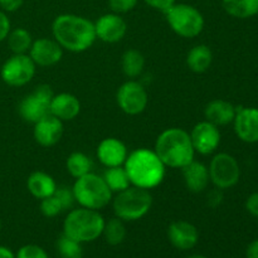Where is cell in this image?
<instances>
[{
  "instance_id": "1f68e13d",
  "label": "cell",
  "mask_w": 258,
  "mask_h": 258,
  "mask_svg": "<svg viewBox=\"0 0 258 258\" xmlns=\"http://www.w3.org/2000/svg\"><path fill=\"white\" fill-rule=\"evenodd\" d=\"M15 258H49L43 247L38 244H24L18 249Z\"/></svg>"
},
{
  "instance_id": "30bf717a",
  "label": "cell",
  "mask_w": 258,
  "mask_h": 258,
  "mask_svg": "<svg viewBox=\"0 0 258 258\" xmlns=\"http://www.w3.org/2000/svg\"><path fill=\"white\" fill-rule=\"evenodd\" d=\"M37 66L29 54H13L2 66L0 77L10 87H23L35 76Z\"/></svg>"
},
{
  "instance_id": "9c48e42d",
  "label": "cell",
  "mask_w": 258,
  "mask_h": 258,
  "mask_svg": "<svg viewBox=\"0 0 258 258\" xmlns=\"http://www.w3.org/2000/svg\"><path fill=\"white\" fill-rule=\"evenodd\" d=\"M52 88L48 85H39L19 102L18 111L20 117L29 123H35L49 113L50 101L53 97Z\"/></svg>"
},
{
  "instance_id": "60d3db41",
  "label": "cell",
  "mask_w": 258,
  "mask_h": 258,
  "mask_svg": "<svg viewBox=\"0 0 258 258\" xmlns=\"http://www.w3.org/2000/svg\"><path fill=\"white\" fill-rule=\"evenodd\" d=\"M0 258H15V253L5 246H0Z\"/></svg>"
},
{
  "instance_id": "2e32d148",
  "label": "cell",
  "mask_w": 258,
  "mask_h": 258,
  "mask_svg": "<svg viewBox=\"0 0 258 258\" xmlns=\"http://www.w3.org/2000/svg\"><path fill=\"white\" fill-rule=\"evenodd\" d=\"M33 125V138L43 148H52L62 139L63 122L50 113Z\"/></svg>"
},
{
  "instance_id": "3957f363",
  "label": "cell",
  "mask_w": 258,
  "mask_h": 258,
  "mask_svg": "<svg viewBox=\"0 0 258 258\" xmlns=\"http://www.w3.org/2000/svg\"><path fill=\"white\" fill-rule=\"evenodd\" d=\"M166 168L183 169L194 160L196 150L191 144L190 135L180 127H170L158 136L154 146Z\"/></svg>"
},
{
  "instance_id": "cb8c5ba5",
  "label": "cell",
  "mask_w": 258,
  "mask_h": 258,
  "mask_svg": "<svg viewBox=\"0 0 258 258\" xmlns=\"http://www.w3.org/2000/svg\"><path fill=\"white\" fill-rule=\"evenodd\" d=\"M222 7L237 19H248L258 14V0H222Z\"/></svg>"
},
{
  "instance_id": "d4e9b609",
  "label": "cell",
  "mask_w": 258,
  "mask_h": 258,
  "mask_svg": "<svg viewBox=\"0 0 258 258\" xmlns=\"http://www.w3.org/2000/svg\"><path fill=\"white\" fill-rule=\"evenodd\" d=\"M121 68L126 77L135 80L136 77L141 76L145 68V57L140 50L134 48L125 50L121 57Z\"/></svg>"
},
{
  "instance_id": "8fae6325",
  "label": "cell",
  "mask_w": 258,
  "mask_h": 258,
  "mask_svg": "<svg viewBox=\"0 0 258 258\" xmlns=\"http://www.w3.org/2000/svg\"><path fill=\"white\" fill-rule=\"evenodd\" d=\"M116 101L122 112L136 116L143 113L148 107L149 95L143 83L135 80H128L118 87Z\"/></svg>"
},
{
  "instance_id": "e0dca14e",
  "label": "cell",
  "mask_w": 258,
  "mask_h": 258,
  "mask_svg": "<svg viewBox=\"0 0 258 258\" xmlns=\"http://www.w3.org/2000/svg\"><path fill=\"white\" fill-rule=\"evenodd\" d=\"M169 242L180 251L194 248L199 241V231L193 223L188 221L171 222L168 227Z\"/></svg>"
},
{
  "instance_id": "83f0119b",
  "label": "cell",
  "mask_w": 258,
  "mask_h": 258,
  "mask_svg": "<svg viewBox=\"0 0 258 258\" xmlns=\"http://www.w3.org/2000/svg\"><path fill=\"white\" fill-rule=\"evenodd\" d=\"M102 178L113 194L120 193V191L125 190L128 186H131L130 179H128V175L123 166L106 168Z\"/></svg>"
},
{
  "instance_id": "4fadbf2b",
  "label": "cell",
  "mask_w": 258,
  "mask_h": 258,
  "mask_svg": "<svg viewBox=\"0 0 258 258\" xmlns=\"http://www.w3.org/2000/svg\"><path fill=\"white\" fill-rule=\"evenodd\" d=\"M96 38L105 43H118L125 38L127 33V23L116 13H107L95 22Z\"/></svg>"
},
{
  "instance_id": "b9f144b4",
  "label": "cell",
  "mask_w": 258,
  "mask_h": 258,
  "mask_svg": "<svg viewBox=\"0 0 258 258\" xmlns=\"http://www.w3.org/2000/svg\"><path fill=\"white\" fill-rule=\"evenodd\" d=\"M188 258H208V257L204 256V254H191V256H189Z\"/></svg>"
},
{
  "instance_id": "f35d334b",
  "label": "cell",
  "mask_w": 258,
  "mask_h": 258,
  "mask_svg": "<svg viewBox=\"0 0 258 258\" xmlns=\"http://www.w3.org/2000/svg\"><path fill=\"white\" fill-rule=\"evenodd\" d=\"M146 4L149 7L154 8L156 10H160V12H165L168 8H170L171 5L175 4L176 0H145Z\"/></svg>"
},
{
  "instance_id": "d6986e66",
  "label": "cell",
  "mask_w": 258,
  "mask_h": 258,
  "mask_svg": "<svg viewBox=\"0 0 258 258\" xmlns=\"http://www.w3.org/2000/svg\"><path fill=\"white\" fill-rule=\"evenodd\" d=\"M81 102L77 96L70 92H60L53 95L49 106V113L59 118L62 122L72 121L80 115Z\"/></svg>"
},
{
  "instance_id": "f546056e",
  "label": "cell",
  "mask_w": 258,
  "mask_h": 258,
  "mask_svg": "<svg viewBox=\"0 0 258 258\" xmlns=\"http://www.w3.org/2000/svg\"><path fill=\"white\" fill-rule=\"evenodd\" d=\"M57 252L60 258H83L82 243L75 241L66 234H60L57 239Z\"/></svg>"
},
{
  "instance_id": "9a60e30c",
  "label": "cell",
  "mask_w": 258,
  "mask_h": 258,
  "mask_svg": "<svg viewBox=\"0 0 258 258\" xmlns=\"http://www.w3.org/2000/svg\"><path fill=\"white\" fill-rule=\"evenodd\" d=\"M234 133L238 139L247 144L258 143V108L237 107L233 120Z\"/></svg>"
},
{
  "instance_id": "ba28073f",
  "label": "cell",
  "mask_w": 258,
  "mask_h": 258,
  "mask_svg": "<svg viewBox=\"0 0 258 258\" xmlns=\"http://www.w3.org/2000/svg\"><path fill=\"white\" fill-rule=\"evenodd\" d=\"M211 183L221 190L231 189L241 178V168L234 156L227 153H218L213 156L208 166Z\"/></svg>"
},
{
  "instance_id": "7c38bea8",
  "label": "cell",
  "mask_w": 258,
  "mask_h": 258,
  "mask_svg": "<svg viewBox=\"0 0 258 258\" xmlns=\"http://www.w3.org/2000/svg\"><path fill=\"white\" fill-rule=\"evenodd\" d=\"M196 154L212 155L221 144V131L218 126L204 120L196 123L189 133Z\"/></svg>"
},
{
  "instance_id": "e575fe53",
  "label": "cell",
  "mask_w": 258,
  "mask_h": 258,
  "mask_svg": "<svg viewBox=\"0 0 258 258\" xmlns=\"http://www.w3.org/2000/svg\"><path fill=\"white\" fill-rule=\"evenodd\" d=\"M10 30H12V24H10L9 17L7 13L0 9V42L7 39Z\"/></svg>"
},
{
  "instance_id": "d6a6232c",
  "label": "cell",
  "mask_w": 258,
  "mask_h": 258,
  "mask_svg": "<svg viewBox=\"0 0 258 258\" xmlns=\"http://www.w3.org/2000/svg\"><path fill=\"white\" fill-rule=\"evenodd\" d=\"M54 196L57 197V199L62 204L64 211L72 208L73 204L76 203L75 194H73L72 188H68V186H58L54 191Z\"/></svg>"
},
{
  "instance_id": "74e56055",
  "label": "cell",
  "mask_w": 258,
  "mask_h": 258,
  "mask_svg": "<svg viewBox=\"0 0 258 258\" xmlns=\"http://www.w3.org/2000/svg\"><path fill=\"white\" fill-rule=\"evenodd\" d=\"M246 209L251 216L258 218V191H254L247 198Z\"/></svg>"
},
{
  "instance_id": "7bdbcfd3",
  "label": "cell",
  "mask_w": 258,
  "mask_h": 258,
  "mask_svg": "<svg viewBox=\"0 0 258 258\" xmlns=\"http://www.w3.org/2000/svg\"><path fill=\"white\" fill-rule=\"evenodd\" d=\"M0 231H2V221H0Z\"/></svg>"
},
{
  "instance_id": "8992f818",
  "label": "cell",
  "mask_w": 258,
  "mask_h": 258,
  "mask_svg": "<svg viewBox=\"0 0 258 258\" xmlns=\"http://www.w3.org/2000/svg\"><path fill=\"white\" fill-rule=\"evenodd\" d=\"M76 203L80 207L100 211L112 202L113 193L98 174L88 173L76 179L72 186Z\"/></svg>"
},
{
  "instance_id": "4316f807",
  "label": "cell",
  "mask_w": 258,
  "mask_h": 258,
  "mask_svg": "<svg viewBox=\"0 0 258 258\" xmlns=\"http://www.w3.org/2000/svg\"><path fill=\"white\" fill-rule=\"evenodd\" d=\"M7 40L13 54H28L33 44L32 34L25 28H15L10 30Z\"/></svg>"
},
{
  "instance_id": "4dcf8cb0",
  "label": "cell",
  "mask_w": 258,
  "mask_h": 258,
  "mask_svg": "<svg viewBox=\"0 0 258 258\" xmlns=\"http://www.w3.org/2000/svg\"><path fill=\"white\" fill-rule=\"evenodd\" d=\"M40 212L47 218H54V217L59 216L62 212H64V209H63L62 204L59 203L57 197L53 194V196L40 201Z\"/></svg>"
},
{
  "instance_id": "484cf974",
  "label": "cell",
  "mask_w": 258,
  "mask_h": 258,
  "mask_svg": "<svg viewBox=\"0 0 258 258\" xmlns=\"http://www.w3.org/2000/svg\"><path fill=\"white\" fill-rule=\"evenodd\" d=\"M66 168H67V171L72 178L78 179L92 171L93 161L85 153L75 151V153L70 154V156L67 158Z\"/></svg>"
},
{
  "instance_id": "5b68a950",
  "label": "cell",
  "mask_w": 258,
  "mask_h": 258,
  "mask_svg": "<svg viewBox=\"0 0 258 258\" xmlns=\"http://www.w3.org/2000/svg\"><path fill=\"white\" fill-rule=\"evenodd\" d=\"M115 217L123 222H135L144 218L153 207V196L148 189L128 186L125 190L116 193L112 198Z\"/></svg>"
},
{
  "instance_id": "44dd1931",
  "label": "cell",
  "mask_w": 258,
  "mask_h": 258,
  "mask_svg": "<svg viewBox=\"0 0 258 258\" xmlns=\"http://www.w3.org/2000/svg\"><path fill=\"white\" fill-rule=\"evenodd\" d=\"M237 107L229 101L216 98L212 100L204 108L206 120L214 123L216 126H226L233 122L236 117Z\"/></svg>"
},
{
  "instance_id": "836d02e7",
  "label": "cell",
  "mask_w": 258,
  "mask_h": 258,
  "mask_svg": "<svg viewBox=\"0 0 258 258\" xmlns=\"http://www.w3.org/2000/svg\"><path fill=\"white\" fill-rule=\"evenodd\" d=\"M139 0H108V7L111 12L116 14H126L136 8Z\"/></svg>"
},
{
  "instance_id": "7a4b0ae2",
  "label": "cell",
  "mask_w": 258,
  "mask_h": 258,
  "mask_svg": "<svg viewBox=\"0 0 258 258\" xmlns=\"http://www.w3.org/2000/svg\"><path fill=\"white\" fill-rule=\"evenodd\" d=\"M123 168L131 185L148 190L160 185L166 175L165 164L155 151L146 148L136 149L128 153Z\"/></svg>"
},
{
  "instance_id": "5bb4252c",
  "label": "cell",
  "mask_w": 258,
  "mask_h": 258,
  "mask_svg": "<svg viewBox=\"0 0 258 258\" xmlns=\"http://www.w3.org/2000/svg\"><path fill=\"white\" fill-rule=\"evenodd\" d=\"M28 54L38 67H52L62 59L63 48L54 38L43 37L33 40Z\"/></svg>"
},
{
  "instance_id": "ac0fdd59",
  "label": "cell",
  "mask_w": 258,
  "mask_h": 258,
  "mask_svg": "<svg viewBox=\"0 0 258 258\" xmlns=\"http://www.w3.org/2000/svg\"><path fill=\"white\" fill-rule=\"evenodd\" d=\"M127 155V146L117 138L103 139L97 146V159L106 168L123 166Z\"/></svg>"
},
{
  "instance_id": "6da1fadb",
  "label": "cell",
  "mask_w": 258,
  "mask_h": 258,
  "mask_svg": "<svg viewBox=\"0 0 258 258\" xmlns=\"http://www.w3.org/2000/svg\"><path fill=\"white\" fill-rule=\"evenodd\" d=\"M53 38L63 49L82 53L96 42L95 23L77 14H60L52 23Z\"/></svg>"
},
{
  "instance_id": "ffe728a7",
  "label": "cell",
  "mask_w": 258,
  "mask_h": 258,
  "mask_svg": "<svg viewBox=\"0 0 258 258\" xmlns=\"http://www.w3.org/2000/svg\"><path fill=\"white\" fill-rule=\"evenodd\" d=\"M181 173H183L184 184L191 193H202L208 188L211 183L208 166L201 161H197L196 159L184 166Z\"/></svg>"
},
{
  "instance_id": "52a82bcc",
  "label": "cell",
  "mask_w": 258,
  "mask_h": 258,
  "mask_svg": "<svg viewBox=\"0 0 258 258\" xmlns=\"http://www.w3.org/2000/svg\"><path fill=\"white\" fill-rule=\"evenodd\" d=\"M169 27L183 38H196L203 32L204 17L199 9L186 3H175L164 12Z\"/></svg>"
},
{
  "instance_id": "d590c367",
  "label": "cell",
  "mask_w": 258,
  "mask_h": 258,
  "mask_svg": "<svg viewBox=\"0 0 258 258\" xmlns=\"http://www.w3.org/2000/svg\"><path fill=\"white\" fill-rule=\"evenodd\" d=\"M222 202H223V193H222L221 189L214 186V189L208 191V194H207V203H208L209 207L216 208V207H218Z\"/></svg>"
},
{
  "instance_id": "603a6c76",
  "label": "cell",
  "mask_w": 258,
  "mask_h": 258,
  "mask_svg": "<svg viewBox=\"0 0 258 258\" xmlns=\"http://www.w3.org/2000/svg\"><path fill=\"white\" fill-rule=\"evenodd\" d=\"M213 53L207 44H197L186 54V66L194 73H204L211 68Z\"/></svg>"
},
{
  "instance_id": "8d00e7d4",
  "label": "cell",
  "mask_w": 258,
  "mask_h": 258,
  "mask_svg": "<svg viewBox=\"0 0 258 258\" xmlns=\"http://www.w3.org/2000/svg\"><path fill=\"white\" fill-rule=\"evenodd\" d=\"M24 0H0V9L5 13H14L22 8Z\"/></svg>"
},
{
  "instance_id": "f1b7e54d",
  "label": "cell",
  "mask_w": 258,
  "mask_h": 258,
  "mask_svg": "<svg viewBox=\"0 0 258 258\" xmlns=\"http://www.w3.org/2000/svg\"><path fill=\"white\" fill-rule=\"evenodd\" d=\"M126 234H127V231H126L125 222L122 219L113 217L105 222L102 236L105 237V241L111 246H118L122 243L126 238Z\"/></svg>"
},
{
  "instance_id": "ab89813d",
  "label": "cell",
  "mask_w": 258,
  "mask_h": 258,
  "mask_svg": "<svg viewBox=\"0 0 258 258\" xmlns=\"http://www.w3.org/2000/svg\"><path fill=\"white\" fill-rule=\"evenodd\" d=\"M246 258H258V238L248 244L246 249Z\"/></svg>"
},
{
  "instance_id": "7402d4cb",
  "label": "cell",
  "mask_w": 258,
  "mask_h": 258,
  "mask_svg": "<svg viewBox=\"0 0 258 258\" xmlns=\"http://www.w3.org/2000/svg\"><path fill=\"white\" fill-rule=\"evenodd\" d=\"M27 188L28 191H29L35 199L42 201V199L53 196L55 189L58 188V185L52 175H49V174L45 173V171L37 170L33 171V173L28 176Z\"/></svg>"
},
{
  "instance_id": "277c9868",
  "label": "cell",
  "mask_w": 258,
  "mask_h": 258,
  "mask_svg": "<svg viewBox=\"0 0 258 258\" xmlns=\"http://www.w3.org/2000/svg\"><path fill=\"white\" fill-rule=\"evenodd\" d=\"M105 222L100 211L83 207L71 209L63 221V234L80 243L93 242L102 236Z\"/></svg>"
}]
</instances>
